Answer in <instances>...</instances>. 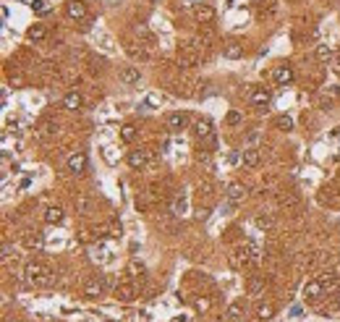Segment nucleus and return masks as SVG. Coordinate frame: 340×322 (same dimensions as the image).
Wrapping results in <instances>:
<instances>
[{
	"label": "nucleus",
	"instance_id": "58836bf2",
	"mask_svg": "<svg viewBox=\"0 0 340 322\" xmlns=\"http://www.w3.org/2000/svg\"><path fill=\"white\" fill-rule=\"evenodd\" d=\"M335 306H338V309H340V294H338V298H335Z\"/></svg>",
	"mask_w": 340,
	"mask_h": 322
},
{
	"label": "nucleus",
	"instance_id": "7ed1b4c3",
	"mask_svg": "<svg viewBox=\"0 0 340 322\" xmlns=\"http://www.w3.org/2000/svg\"><path fill=\"white\" fill-rule=\"evenodd\" d=\"M272 81L277 84V87H288V84L293 81V68L288 63H280L272 68Z\"/></svg>",
	"mask_w": 340,
	"mask_h": 322
},
{
	"label": "nucleus",
	"instance_id": "c9c22d12",
	"mask_svg": "<svg viewBox=\"0 0 340 322\" xmlns=\"http://www.w3.org/2000/svg\"><path fill=\"white\" fill-rule=\"evenodd\" d=\"M32 8H34L37 13H47L50 5H45V3H40V0H37V3H32Z\"/></svg>",
	"mask_w": 340,
	"mask_h": 322
},
{
	"label": "nucleus",
	"instance_id": "f8f14e48",
	"mask_svg": "<svg viewBox=\"0 0 340 322\" xmlns=\"http://www.w3.org/2000/svg\"><path fill=\"white\" fill-rule=\"evenodd\" d=\"M168 126H170V131H183V128L188 126V116L183 110L170 113V116H168Z\"/></svg>",
	"mask_w": 340,
	"mask_h": 322
},
{
	"label": "nucleus",
	"instance_id": "412c9836",
	"mask_svg": "<svg viewBox=\"0 0 340 322\" xmlns=\"http://www.w3.org/2000/svg\"><path fill=\"white\" fill-rule=\"evenodd\" d=\"M259 160H262V155H259V149H256V147H246L244 149V165L246 168H256V165H259Z\"/></svg>",
	"mask_w": 340,
	"mask_h": 322
},
{
	"label": "nucleus",
	"instance_id": "6ab92c4d",
	"mask_svg": "<svg viewBox=\"0 0 340 322\" xmlns=\"http://www.w3.org/2000/svg\"><path fill=\"white\" fill-rule=\"evenodd\" d=\"M45 223L47 225H58V223H63V210H60L58 204H52L45 210Z\"/></svg>",
	"mask_w": 340,
	"mask_h": 322
},
{
	"label": "nucleus",
	"instance_id": "39448f33",
	"mask_svg": "<svg viewBox=\"0 0 340 322\" xmlns=\"http://www.w3.org/2000/svg\"><path fill=\"white\" fill-rule=\"evenodd\" d=\"M194 136L199 142H215V131H212V124L207 118H199L194 124Z\"/></svg>",
	"mask_w": 340,
	"mask_h": 322
},
{
	"label": "nucleus",
	"instance_id": "e433bc0d",
	"mask_svg": "<svg viewBox=\"0 0 340 322\" xmlns=\"http://www.w3.org/2000/svg\"><path fill=\"white\" fill-rule=\"evenodd\" d=\"M207 306H209V301H207V298H199V301H196V309H207Z\"/></svg>",
	"mask_w": 340,
	"mask_h": 322
},
{
	"label": "nucleus",
	"instance_id": "f257e3e1",
	"mask_svg": "<svg viewBox=\"0 0 340 322\" xmlns=\"http://www.w3.org/2000/svg\"><path fill=\"white\" fill-rule=\"evenodd\" d=\"M24 275H26V280L32 283V286H47L52 272H50V267H45L40 262H29L24 267Z\"/></svg>",
	"mask_w": 340,
	"mask_h": 322
},
{
	"label": "nucleus",
	"instance_id": "bb28decb",
	"mask_svg": "<svg viewBox=\"0 0 340 322\" xmlns=\"http://www.w3.org/2000/svg\"><path fill=\"white\" fill-rule=\"evenodd\" d=\"M120 139H123L126 144H131V142L136 139V128H134L131 124H126L123 128H120Z\"/></svg>",
	"mask_w": 340,
	"mask_h": 322
},
{
	"label": "nucleus",
	"instance_id": "473e14b6",
	"mask_svg": "<svg viewBox=\"0 0 340 322\" xmlns=\"http://www.w3.org/2000/svg\"><path fill=\"white\" fill-rule=\"evenodd\" d=\"M272 312H275V309H272V306H270V304H262V306H259V309H256V314H259V317H262V320H270V317H272Z\"/></svg>",
	"mask_w": 340,
	"mask_h": 322
},
{
	"label": "nucleus",
	"instance_id": "c85d7f7f",
	"mask_svg": "<svg viewBox=\"0 0 340 322\" xmlns=\"http://www.w3.org/2000/svg\"><path fill=\"white\" fill-rule=\"evenodd\" d=\"M241 317H244V309H241V304H230V306H228V320H230V322H238Z\"/></svg>",
	"mask_w": 340,
	"mask_h": 322
},
{
	"label": "nucleus",
	"instance_id": "a211bd4d",
	"mask_svg": "<svg viewBox=\"0 0 340 322\" xmlns=\"http://www.w3.org/2000/svg\"><path fill=\"white\" fill-rule=\"evenodd\" d=\"M139 79H141V74H139V68H136V66L120 68V81H123V84H139Z\"/></svg>",
	"mask_w": 340,
	"mask_h": 322
},
{
	"label": "nucleus",
	"instance_id": "5701e85b",
	"mask_svg": "<svg viewBox=\"0 0 340 322\" xmlns=\"http://www.w3.org/2000/svg\"><path fill=\"white\" fill-rule=\"evenodd\" d=\"M254 223H256V228H259V231H270L272 225H275V218H272L270 212H259L254 218Z\"/></svg>",
	"mask_w": 340,
	"mask_h": 322
},
{
	"label": "nucleus",
	"instance_id": "9b49d317",
	"mask_svg": "<svg viewBox=\"0 0 340 322\" xmlns=\"http://www.w3.org/2000/svg\"><path fill=\"white\" fill-rule=\"evenodd\" d=\"M223 55L228 58V60H238V58H244V45H241L238 40H228L223 45Z\"/></svg>",
	"mask_w": 340,
	"mask_h": 322
},
{
	"label": "nucleus",
	"instance_id": "f03ea898",
	"mask_svg": "<svg viewBox=\"0 0 340 322\" xmlns=\"http://www.w3.org/2000/svg\"><path fill=\"white\" fill-rule=\"evenodd\" d=\"M178 66H183V68L199 66V45H183L178 50Z\"/></svg>",
	"mask_w": 340,
	"mask_h": 322
},
{
	"label": "nucleus",
	"instance_id": "1a4fd4ad",
	"mask_svg": "<svg viewBox=\"0 0 340 322\" xmlns=\"http://www.w3.org/2000/svg\"><path fill=\"white\" fill-rule=\"evenodd\" d=\"M194 16H196L199 24H212V21H215V8L209 3H199L194 8Z\"/></svg>",
	"mask_w": 340,
	"mask_h": 322
},
{
	"label": "nucleus",
	"instance_id": "20e7f679",
	"mask_svg": "<svg viewBox=\"0 0 340 322\" xmlns=\"http://www.w3.org/2000/svg\"><path fill=\"white\" fill-rule=\"evenodd\" d=\"M66 13H68V19H73V21H84L89 16L84 0H68V3H66Z\"/></svg>",
	"mask_w": 340,
	"mask_h": 322
},
{
	"label": "nucleus",
	"instance_id": "4be33fe9",
	"mask_svg": "<svg viewBox=\"0 0 340 322\" xmlns=\"http://www.w3.org/2000/svg\"><path fill=\"white\" fill-rule=\"evenodd\" d=\"M29 42H42V40H47V29H45L42 24H34V26H29Z\"/></svg>",
	"mask_w": 340,
	"mask_h": 322
},
{
	"label": "nucleus",
	"instance_id": "b1692460",
	"mask_svg": "<svg viewBox=\"0 0 340 322\" xmlns=\"http://www.w3.org/2000/svg\"><path fill=\"white\" fill-rule=\"evenodd\" d=\"M314 55H317V60H322V63H327V60H332V55H335V50H332L330 45H317Z\"/></svg>",
	"mask_w": 340,
	"mask_h": 322
},
{
	"label": "nucleus",
	"instance_id": "72a5a7b5",
	"mask_svg": "<svg viewBox=\"0 0 340 322\" xmlns=\"http://www.w3.org/2000/svg\"><path fill=\"white\" fill-rule=\"evenodd\" d=\"M241 121H244V116H241L238 110H230V113H228V126H238Z\"/></svg>",
	"mask_w": 340,
	"mask_h": 322
},
{
	"label": "nucleus",
	"instance_id": "423d86ee",
	"mask_svg": "<svg viewBox=\"0 0 340 322\" xmlns=\"http://www.w3.org/2000/svg\"><path fill=\"white\" fill-rule=\"evenodd\" d=\"M128 165H131V168H136V171H141V168H144L147 163H149V160H152V155H149V152L147 149H131V152H128Z\"/></svg>",
	"mask_w": 340,
	"mask_h": 322
},
{
	"label": "nucleus",
	"instance_id": "a878e982",
	"mask_svg": "<svg viewBox=\"0 0 340 322\" xmlns=\"http://www.w3.org/2000/svg\"><path fill=\"white\" fill-rule=\"evenodd\" d=\"M275 128H280V131H293V118L291 116H277Z\"/></svg>",
	"mask_w": 340,
	"mask_h": 322
},
{
	"label": "nucleus",
	"instance_id": "6e6552de",
	"mask_svg": "<svg viewBox=\"0 0 340 322\" xmlns=\"http://www.w3.org/2000/svg\"><path fill=\"white\" fill-rule=\"evenodd\" d=\"M68 171L73 175H81L87 171V155L84 152H73V155H68Z\"/></svg>",
	"mask_w": 340,
	"mask_h": 322
},
{
	"label": "nucleus",
	"instance_id": "0eeeda50",
	"mask_svg": "<svg viewBox=\"0 0 340 322\" xmlns=\"http://www.w3.org/2000/svg\"><path fill=\"white\" fill-rule=\"evenodd\" d=\"M272 102V95H270V89H264V87H256L251 92V105L254 107H259V110H267Z\"/></svg>",
	"mask_w": 340,
	"mask_h": 322
},
{
	"label": "nucleus",
	"instance_id": "ddd939ff",
	"mask_svg": "<svg viewBox=\"0 0 340 322\" xmlns=\"http://www.w3.org/2000/svg\"><path fill=\"white\" fill-rule=\"evenodd\" d=\"M301 294H304L306 298H319L324 294V283L322 280H309L304 288H301Z\"/></svg>",
	"mask_w": 340,
	"mask_h": 322
},
{
	"label": "nucleus",
	"instance_id": "dca6fc26",
	"mask_svg": "<svg viewBox=\"0 0 340 322\" xmlns=\"http://www.w3.org/2000/svg\"><path fill=\"white\" fill-rule=\"evenodd\" d=\"M115 296L120 298V301H134L136 298V286L134 283H120V286H115Z\"/></svg>",
	"mask_w": 340,
	"mask_h": 322
},
{
	"label": "nucleus",
	"instance_id": "4468645a",
	"mask_svg": "<svg viewBox=\"0 0 340 322\" xmlns=\"http://www.w3.org/2000/svg\"><path fill=\"white\" fill-rule=\"evenodd\" d=\"M102 294H105V280H100V278L89 280L87 286H84V296L87 298H97V296H102Z\"/></svg>",
	"mask_w": 340,
	"mask_h": 322
},
{
	"label": "nucleus",
	"instance_id": "c756f323",
	"mask_svg": "<svg viewBox=\"0 0 340 322\" xmlns=\"http://www.w3.org/2000/svg\"><path fill=\"white\" fill-rule=\"evenodd\" d=\"M183 210H186V202H183V197H178L176 202L170 204V212L173 215H183Z\"/></svg>",
	"mask_w": 340,
	"mask_h": 322
},
{
	"label": "nucleus",
	"instance_id": "7c9ffc66",
	"mask_svg": "<svg viewBox=\"0 0 340 322\" xmlns=\"http://www.w3.org/2000/svg\"><path fill=\"white\" fill-rule=\"evenodd\" d=\"M76 212H79V215H87V212H89V199H87V197H79V199H76Z\"/></svg>",
	"mask_w": 340,
	"mask_h": 322
},
{
	"label": "nucleus",
	"instance_id": "f3484780",
	"mask_svg": "<svg viewBox=\"0 0 340 322\" xmlns=\"http://www.w3.org/2000/svg\"><path fill=\"white\" fill-rule=\"evenodd\" d=\"M338 97H340V87H338V84H332V87H327V89L319 92V102H322L324 107H330Z\"/></svg>",
	"mask_w": 340,
	"mask_h": 322
},
{
	"label": "nucleus",
	"instance_id": "393cba45",
	"mask_svg": "<svg viewBox=\"0 0 340 322\" xmlns=\"http://www.w3.org/2000/svg\"><path fill=\"white\" fill-rule=\"evenodd\" d=\"M24 241H26L29 249H40V247H42V233H40V231H29V233L24 236Z\"/></svg>",
	"mask_w": 340,
	"mask_h": 322
},
{
	"label": "nucleus",
	"instance_id": "cd10ccee",
	"mask_svg": "<svg viewBox=\"0 0 340 322\" xmlns=\"http://www.w3.org/2000/svg\"><path fill=\"white\" fill-rule=\"evenodd\" d=\"M134 34L139 37V40H144V42H152V32H149L144 24H136V26H134Z\"/></svg>",
	"mask_w": 340,
	"mask_h": 322
},
{
	"label": "nucleus",
	"instance_id": "2eb2a0df",
	"mask_svg": "<svg viewBox=\"0 0 340 322\" xmlns=\"http://www.w3.org/2000/svg\"><path fill=\"white\" fill-rule=\"evenodd\" d=\"M225 194H228L230 204H241V202H244V199H246V186H241V183H230Z\"/></svg>",
	"mask_w": 340,
	"mask_h": 322
},
{
	"label": "nucleus",
	"instance_id": "ea45409f",
	"mask_svg": "<svg viewBox=\"0 0 340 322\" xmlns=\"http://www.w3.org/2000/svg\"><path fill=\"white\" fill-rule=\"evenodd\" d=\"M332 134H340V126H338V128H335V131H332Z\"/></svg>",
	"mask_w": 340,
	"mask_h": 322
},
{
	"label": "nucleus",
	"instance_id": "f704fd0d",
	"mask_svg": "<svg viewBox=\"0 0 340 322\" xmlns=\"http://www.w3.org/2000/svg\"><path fill=\"white\" fill-rule=\"evenodd\" d=\"M280 204H283V207H296V204H298V199H296V197H283V199H280Z\"/></svg>",
	"mask_w": 340,
	"mask_h": 322
},
{
	"label": "nucleus",
	"instance_id": "9d476101",
	"mask_svg": "<svg viewBox=\"0 0 340 322\" xmlns=\"http://www.w3.org/2000/svg\"><path fill=\"white\" fill-rule=\"evenodd\" d=\"M126 52L134 60H149V50H147V45L141 40L139 42H126Z\"/></svg>",
	"mask_w": 340,
	"mask_h": 322
},
{
	"label": "nucleus",
	"instance_id": "4c0bfd02",
	"mask_svg": "<svg viewBox=\"0 0 340 322\" xmlns=\"http://www.w3.org/2000/svg\"><path fill=\"white\" fill-rule=\"evenodd\" d=\"M196 3H204V0H196ZM181 5H183V8H191V0H181Z\"/></svg>",
	"mask_w": 340,
	"mask_h": 322
},
{
	"label": "nucleus",
	"instance_id": "aec40b11",
	"mask_svg": "<svg viewBox=\"0 0 340 322\" xmlns=\"http://www.w3.org/2000/svg\"><path fill=\"white\" fill-rule=\"evenodd\" d=\"M81 102H84V99H81V95H79L76 89H71V92H68V95L63 97V107H66V110H79Z\"/></svg>",
	"mask_w": 340,
	"mask_h": 322
},
{
	"label": "nucleus",
	"instance_id": "2f4dec72",
	"mask_svg": "<svg viewBox=\"0 0 340 322\" xmlns=\"http://www.w3.org/2000/svg\"><path fill=\"white\" fill-rule=\"evenodd\" d=\"M262 286H264V283H262L259 278H254L251 283H249V294H251V296H259V291H262Z\"/></svg>",
	"mask_w": 340,
	"mask_h": 322
}]
</instances>
